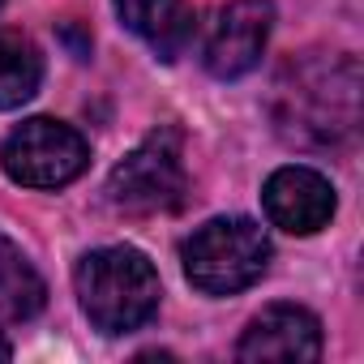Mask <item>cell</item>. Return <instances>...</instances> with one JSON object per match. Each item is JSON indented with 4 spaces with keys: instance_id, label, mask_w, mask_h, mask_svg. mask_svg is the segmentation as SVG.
<instances>
[{
    "instance_id": "obj_11",
    "label": "cell",
    "mask_w": 364,
    "mask_h": 364,
    "mask_svg": "<svg viewBox=\"0 0 364 364\" xmlns=\"http://www.w3.org/2000/svg\"><path fill=\"white\" fill-rule=\"evenodd\" d=\"M39 82H43L39 48L18 31H0V112L22 107L26 99H35Z\"/></svg>"
},
{
    "instance_id": "obj_8",
    "label": "cell",
    "mask_w": 364,
    "mask_h": 364,
    "mask_svg": "<svg viewBox=\"0 0 364 364\" xmlns=\"http://www.w3.org/2000/svg\"><path fill=\"white\" fill-rule=\"evenodd\" d=\"M240 360H317L321 355V326L300 304H270L262 317L249 321L240 347Z\"/></svg>"
},
{
    "instance_id": "obj_4",
    "label": "cell",
    "mask_w": 364,
    "mask_h": 364,
    "mask_svg": "<svg viewBox=\"0 0 364 364\" xmlns=\"http://www.w3.org/2000/svg\"><path fill=\"white\" fill-rule=\"evenodd\" d=\"M5 171L26 189H60L69 180H77L90 163V146L73 124L35 116L26 124H18L5 137Z\"/></svg>"
},
{
    "instance_id": "obj_9",
    "label": "cell",
    "mask_w": 364,
    "mask_h": 364,
    "mask_svg": "<svg viewBox=\"0 0 364 364\" xmlns=\"http://www.w3.org/2000/svg\"><path fill=\"white\" fill-rule=\"evenodd\" d=\"M116 14L159 60H176L193 39V9L185 0H116Z\"/></svg>"
},
{
    "instance_id": "obj_5",
    "label": "cell",
    "mask_w": 364,
    "mask_h": 364,
    "mask_svg": "<svg viewBox=\"0 0 364 364\" xmlns=\"http://www.w3.org/2000/svg\"><path fill=\"white\" fill-rule=\"evenodd\" d=\"M107 193L129 215H159L185 202V163L176 133H150L124 163H116Z\"/></svg>"
},
{
    "instance_id": "obj_3",
    "label": "cell",
    "mask_w": 364,
    "mask_h": 364,
    "mask_svg": "<svg viewBox=\"0 0 364 364\" xmlns=\"http://www.w3.org/2000/svg\"><path fill=\"white\" fill-rule=\"evenodd\" d=\"M185 274L206 296H232L253 287L270 266V240L253 219H210L180 249Z\"/></svg>"
},
{
    "instance_id": "obj_1",
    "label": "cell",
    "mask_w": 364,
    "mask_h": 364,
    "mask_svg": "<svg viewBox=\"0 0 364 364\" xmlns=\"http://www.w3.org/2000/svg\"><path fill=\"white\" fill-rule=\"evenodd\" d=\"M291 86L279 82L287 107L279 112V129L296 137L300 146H334L355 133L360 120V73L355 60L330 56V60H304L287 69Z\"/></svg>"
},
{
    "instance_id": "obj_2",
    "label": "cell",
    "mask_w": 364,
    "mask_h": 364,
    "mask_svg": "<svg viewBox=\"0 0 364 364\" xmlns=\"http://www.w3.org/2000/svg\"><path fill=\"white\" fill-rule=\"evenodd\" d=\"M159 296H163L159 274L137 249L124 245L95 249L77 266V300L103 334L141 330L159 313Z\"/></svg>"
},
{
    "instance_id": "obj_10",
    "label": "cell",
    "mask_w": 364,
    "mask_h": 364,
    "mask_svg": "<svg viewBox=\"0 0 364 364\" xmlns=\"http://www.w3.org/2000/svg\"><path fill=\"white\" fill-rule=\"evenodd\" d=\"M48 300V287L39 279V270L31 266V257L0 236V317L5 321H31Z\"/></svg>"
},
{
    "instance_id": "obj_13",
    "label": "cell",
    "mask_w": 364,
    "mask_h": 364,
    "mask_svg": "<svg viewBox=\"0 0 364 364\" xmlns=\"http://www.w3.org/2000/svg\"><path fill=\"white\" fill-rule=\"evenodd\" d=\"M0 5H5V0H0Z\"/></svg>"
},
{
    "instance_id": "obj_12",
    "label": "cell",
    "mask_w": 364,
    "mask_h": 364,
    "mask_svg": "<svg viewBox=\"0 0 364 364\" xmlns=\"http://www.w3.org/2000/svg\"><path fill=\"white\" fill-rule=\"evenodd\" d=\"M9 355H14V347H9L5 338H0V360H9Z\"/></svg>"
},
{
    "instance_id": "obj_6",
    "label": "cell",
    "mask_w": 364,
    "mask_h": 364,
    "mask_svg": "<svg viewBox=\"0 0 364 364\" xmlns=\"http://www.w3.org/2000/svg\"><path fill=\"white\" fill-rule=\"evenodd\" d=\"M274 26V5L270 0H232L228 9H219L210 39H206V69L223 82L245 77L249 69H257L266 39Z\"/></svg>"
},
{
    "instance_id": "obj_7",
    "label": "cell",
    "mask_w": 364,
    "mask_h": 364,
    "mask_svg": "<svg viewBox=\"0 0 364 364\" xmlns=\"http://www.w3.org/2000/svg\"><path fill=\"white\" fill-rule=\"evenodd\" d=\"M266 219L291 236H313L334 219V185L313 167H279L262 189Z\"/></svg>"
}]
</instances>
